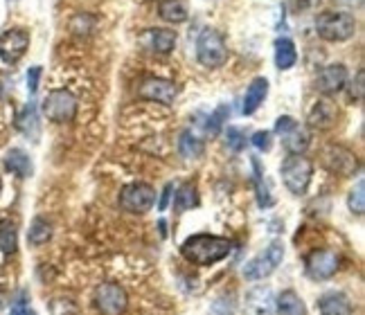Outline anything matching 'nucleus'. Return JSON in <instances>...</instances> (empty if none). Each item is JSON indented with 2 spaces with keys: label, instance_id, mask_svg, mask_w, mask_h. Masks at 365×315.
Instances as JSON below:
<instances>
[{
  "label": "nucleus",
  "instance_id": "1",
  "mask_svg": "<svg viewBox=\"0 0 365 315\" xmlns=\"http://www.w3.org/2000/svg\"><path fill=\"white\" fill-rule=\"evenodd\" d=\"M230 250H232V241L215 234H194L182 241L180 246V254L192 266H215L221 259H226Z\"/></svg>",
  "mask_w": 365,
  "mask_h": 315
},
{
  "label": "nucleus",
  "instance_id": "2",
  "mask_svg": "<svg viewBox=\"0 0 365 315\" xmlns=\"http://www.w3.org/2000/svg\"><path fill=\"white\" fill-rule=\"evenodd\" d=\"M316 32L322 41L343 43L354 36L356 21L347 11H322L316 19Z\"/></svg>",
  "mask_w": 365,
  "mask_h": 315
},
{
  "label": "nucleus",
  "instance_id": "3",
  "mask_svg": "<svg viewBox=\"0 0 365 315\" xmlns=\"http://www.w3.org/2000/svg\"><path fill=\"white\" fill-rule=\"evenodd\" d=\"M196 59L205 68H221L228 61L226 41L212 27H205L199 38H196Z\"/></svg>",
  "mask_w": 365,
  "mask_h": 315
},
{
  "label": "nucleus",
  "instance_id": "4",
  "mask_svg": "<svg viewBox=\"0 0 365 315\" xmlns=\"http://www.w3.org/2000/svg\"><path fill=\"white\" fill-rule=\"evenodd\" d=\"M279 174H282V182L284 187L291 192V194H304L309 182H312V176H314V165L309 158L304 155H289L287 160L279 167Z\"/></svg>",
  "mask_w": 365,
  "mask_h": 315
},
{
  "label": "nucleus",
  "instance_id": "5",
  "mask_svg": "<svg viewBox=\"0 0 365 315\" xmlns=\"http://www.w3.org/2000/svg\"><path fill=\"white\" fill-rule=\"evenodd\" d=\"M282 259H284V243L273 241L264 252L252 257V259L244 266V277L248 282H259L264 277H269L275 273V268L282 264Z\"/></svg>",
  "mask_w": 365,
  "mask_h": 315
},
{
  "label": "nucleus",
  "instance_id": "6",
  "mask_svg": "<svg viewBox=\"0 0 365 315\" xmlns=\"http://www.w3.org/2000/svg\"><path fill=\"white\" fill-rule=\"evenodd\" d=\"M43 115L54 122V124H66V122H73L77 115V99L75 95L66 91V88H57V91H50L43 99Z\"/></svg>",
  "mask_w": 365,
  "mask_h": 315
},
{
  "label": "nucleus",
  "instance_id": "7",
  "mask_svg": "<svg viewBox=\"0 0 365 315\" xmlns=\"http://www.w3.org/2000/svg\"><path fill=\"white\" fill-rule=\"evenodd\" d=\"M320 158H322V165H325L331 174L343 176V178H352L361 169L359 155L343 145H327L325 149H322Z\"/></svg>",
  "mask_w": 365,
  "mask_h": 315
},
{
  "label": "nucleus",
  "instance_id": "8",
  "mask_svg": "<svg viewBox=\"0 0 365 315\" xmlns=\"http://www.w3.org/2000/svg\"><path fill=\"white\" fill-rule=\"evenodd\" d=\"M156 203V190L147 182H131L120 192V207L129 214H145Z\"/></svg>",
  "mask_w": 365,
  "mask_h": 315
},
{
  "label": "nucleus",
  "instance_id": "9",
  "mask_svg": "<svg viewBox=\"0 0 365 315\" xmlns=\"http://www.w3.org/2000/svg\"><path fill=\"white\" fill-rule=\"evenodd\" d=\"M27 48H30V34L21 27H14V30H5L0 34V59H3L7 66L19 63Z\"/></svg>",
  "mask_w": 365,
  "mask_h": 315
},
{
  "label": "nucleus",
  "instance_id": "10",
  "mask_svg": "<svg viewBox=\"0 0 365 315\" xmlns=\"http://www.w3.org/2000/svg\"><path fill=\"white\" fill-rule=\"evenodd\" d=\"M95 304L102 315H122L129 304V297L120 284H102L95 291Z\"/></svg>",
  "mask_w": 365,
  "mask_h": 315
},
{
  "label": "nucleus",
  "instance_id": "11",
  "mask_svg": "<svg viewBox=\"0 0 365 315\" xmlns=\"http://www.w3.org/2000/svg\"><path fill=\"white\" fill-rule=\"evenodd\" d=\"M304 270L314 282L331 279L336 275V270H339V254L331 250H314L307 257Z\"/></svg>",
  "mask_w": 365,
  "mask_h": 315
},
{
  "label": "nucleus",
  "instance_id": "12",
  "mask_svg": "<svg viewBox=\"0 0 365 315\" xmlns=\"http://www.w3.org/2000/svg\"><path fill=\"white\" fill-rule=\"evenodd\" d=\"M176 95H178L176 83L170 79H160V77H149L140 83V88H138V97L147 99V102H158L163 106H172Z\"/></svg>",
  "mask_w": 365,
  "mask_h": 315
},
{
  "label": "nucleus",
  "instance_id": "13",
  "mask_svg": "<svg viewBox=\"0 0 365 315\" xmlns=\"http://www.w3.org/2000/svg\"><path fill=\"white\" fill-rule=\"evenodd\" d=\"M347 83V68L343 63H329L318 73L316 77V91L322 95H336L345 88Z\"/></svg>",
  "mask_w": 365,
  "mask_h": 315
},
{
  "label": "nucleus",
  "instance_id": "14",
  "mask_svg": "<svg viewBox=\"0 0 365 315\" xmlns=\"http://www.w3.org/2000/svg\"><path fill=\"white\" fill-rule=\"evenodd\" d=\"M138 43L149 52H156V54H170L176 48V32L172 30H147L143 36L138 38Z\"/></svg>",
  "mask_w": 365,
  "mask_h": 315
},
{
  "label": "nucleus",
  "instance_id": "15",
  "mask_svg": "<svg viewBox=\"0 0 365 315\" xmlns=\"http://www.w3.org/2000/svg\"><path fill=\"white\" fill-rule=\"evenodd\" d=\"M320 315H354V304L345 293L331 291L318 299Z\"/></svg>",
  "mask_w": 365,
  "mask_h": 315
},
{
  "label": "nucleus",
  "instance_id": "16",
  "mask_svg": "<svg viewBox=\"0 0 365 315\" xmlns=\"http://www.w3.org/2000/svg\"><path fill=\"white\" fill-rule=\"evenodd\" d=\"M336 106L329 102V99H318V102L314 104V108L309 110L307 115V122L312 128H318V131H327V128H331L336 124Z\"/></svg>",
  "mask_w": 365,
  "mask_h": 315
},
{
  "label": "nucleus",
  "instance_id": "17",
  "mask_svg": "<svg viewBox=\"0 0 365 315\" xmlns=\"http://www.w3.org/2000/svg\"><path fill=\"white\" fill-rule=\"evenodd\" d=\"M266 95H269V81H266L264 77L252 79L250 86L246 88V95H244V106H242L244 115H252V113L264 104Z\"/></svg>",
  "mask_w": 365,
  "mask_h": 315
},
{
  "label": "nucleus",
  "instance_id": "18",
  "mask_svg": "<svg viewBox=\"0 0 365 315\" xmlns=\"http://www.w3.org/2000/svg\"><path fill=\"white\" fill-rule=\"evenodd\" d=\"M279 138H282V147L291 155H302L309 149V145H312V135H309V131L302 124H296V126L289 128V131L282 133Z\"/></svg>",
  "mask_w": 365,
  "mask_h": 315
},
{
  "label": "nucleus",
  "instance_id": "19",
  "mask_svg": "<svg viewBox=\"0 0 365 315\" xmlns=\"http://www.w3.org/2000/svg\"><path fill=\"white\" fill-rule=\"evenodd\" d=\"M3 165L9 174L19 178H30L32 176V160L23 149H9L3 158Z\"/></svg>",
  "mask_w": 365,
  "mask_h": 315
},
{
  "label": "nucleus",
  "instance_id": "20",
  "mask_svg": "<svg viewBox=\"0 0 365 315\" xmlns=\"http://www.w3.org/2000/svg\"><path fill=\"white\" fill-rule=\"evenodd\" d=\"M250 165H252V182H255V196H257V205L262 210L266 207H271L275 203V198L271 194V187H269V182H266L264 178V169L259 165L257 158H250Z\"/></svg>",
  "mask_w": 365,
  "mask_h": 315
},
{
  "label": "nucleus",
  "instance_id": "21",
  "mask_svg": "<svg viewBox=\"0 0 365 315\" xmlns=\"http://www.w3.org/2000/svg\"><path fill=\"white\" fill-rule=\"evenodd\" d=\"M16 126H19V131H21L23 135H27L30 140H36V138H38V133H41V124H38V108H36L34 102H30V104H25V106H23Z\"/></svg>",
  "mask_w": 365,
  "mask_h": 315
},
{
  "label": "nucleus",
  "instance_id": "22",
  "mask_svg": "<svg viewBox=\"0 0 365 315\" xmlns=\"http://www.w3.org/2000/svg\"><path fill=\"white\" fill-rule=\"evenodd\" d=\"M298 61V50H296V43L291 38L282 36L275 41V66L277 70H291Z\"/></svg>",
  "mask_w": 365,
  "mask_h": 315
},
{
  "label": "nucleus",
  "instance_id": "23",
  "mask_svg": "<svg viewBox=\"0 0 365 315\" xmlns=\"http://www.w3.org/2000/svg\"><path fill=\"white\" fill-rule=\"evenodd\" d=\"M158 14H160V19L167 21V23H185L187 21V5L182 3V0H160V5H158Z\"/></svg>",
  "mask_w": 365,
  "mask_h": 315
},
{
  "label": "nucleus",
  "instance_id": "24",
  "mask_svg": "<svg viewBox=\"0 0 365 315\" xmlns=\"http://www.w3.org/2000/svg\"><path fill=\"white\" fill-rule=\"evenodd\" d=\"M203 151H205L203 140H199L192 131H182L178 135V153L185 158V160H196V158L203 155Z\"/></svg>",
  "mask_w": 365,
  "mask_h": 315
},
{
  "label": "nucleus",
  "instance_id": "25",
  "mask_svg": "<svg viewBox=\"0 0 365 315\" xmlns=\"http://www.w3.org/2000/svg\"><path fill=\"white\" fill-rule=\"evenodd\" d=\"M277 313L279 315H309L302 297L296 291H284L277 297Z\"/></svg>",
  "mask_w": 365,
  "mask_h": 315
},
{
  "label": "nucleus",
  "instance_id": "26",
  "mask_svg": "<svg viewBox=\"0 0 365 315\" xmlns=\"http://www.w3.org/2000/svg\"><path fill=\"white\" fill-rule=\"evenodd\" d=\"M196 205H199V190H196V185L192 182L180 185L174 194V212H185Z\"/></svg>",
  "mask_w": 365,
  "mask_h": 315
},
{
  "label": "nucleus",
  "instance_id": "27",
  "mask_svg": "<svg viewBox=\"0 0 365 315\" xmlns=\"http://www.w3.org/2000/svg\"><path fill=\"white\" fill-rule=\"evenodd\" d=\"M19 248V232H16V225L9 219L0 221V250L5 254H14Z\"/></svg>",
  "mask_w": 365,
  "mask_h": 315
},
{
  "label": "nucleus",
  "instance_id": "28",
  "mask_svg": "<svg viewBox=\"0 0 365 315\" xmlns=\"http://www.w3.org/2000/svg\"><path fill=\"white\" fill-rule=\"evenodd\" d=\"M52 237V225L46 221V219H34L30 230H27V241H30V246H43L48 243Z\"/></svg>",
  "mask_w": 365,
  "mask_h": 315
},
{
  "label": "nucleus",
  "instance_id": "29",
  "mask_svg": "<svg viewBox=\"0 0 365 315\" xmlns=\"http://www.w3.org/2000/svg\"><path fill=\"white\" fill-rule=\"evenodd\" d=\"M347 207L352 214H356V217H363V212H365V182H363V178L356 182V187L349 192Z\"/></svg>",
  "mask_w": 365,
  "mask_h": 315
},
{
  "label": "nucleus",
  "instance_id": "30",
  "mask_svg": "<svg viewBox=\"0 0 365 315\" xmlns=\"http://www.w3.org/2000/svg\"><path fill=\"white\" fill-rule=\"evenodd\" d=\"M228 118H230V106H226V104H221L212 115L207 118V124H205V131L210 133V135H217L221 128H223V124L228 122Z\"/></svg>",
  "mask_w": 365,
  "mask_h": 315
},
{
  "label": "nucleus",
  "instance_id": "31",
  "mask_svg": "<svg viewBox=\"0 0 365 315\" xmlns=\"http://www.w3.org/2000/svg\"><path fill=\"white\" fill-rule=\"evenodd\" d=\"M226 147L235 153H240L246 149V133L242 131V128L237 126H228L226 128Z\"/></svg>",
  "mask_w": 365,
  "mask_h": 315
},
{
  "label": "nucleus",
  "instance_id": "32",
  "mask_svg": "<svg viewBox=\"0 0 365 315\" xmlns=\"http://www.w3.org/2000/svg\"><path fill=\"white\" fill-rule=\"evenodd\" d=\"M365 75H363V70H359L356 73V79L349 83V99H352V102H361L363 99V91H365Z\"/></svg>",
  "mask_w": 365,
  "mask_h": 315
},
{
  "label": "nucleus",
  "instance_id": "33",
  "mask_svg": "<svg viewBox=\"0 0 365 315\" xmlns=\"http://www.w3.org/2000/svg\"><path fill=\"white\" fill-rule=\"evenodd\" d=\"M41 75H43V70H41V66H32L30 70H27V91H30V95H34V93L38 91Z\"/></svg>",
  "mask_w": 365,
  "mask_h": 315
},
{
  "label": "nucleus",
  "instance_id": "34",
  "mask_svg": "<svg viewBox=\"0 0 365 315\" xmlns=\"http://www.w3.org/2000/svg\"><path fill=\"white\" fill-rule=\"evenodd\" d=\"M252 147L259 149V151H269L271 149V133L269 131H257L255 135L250 138Z\"/></svg>",
  "mask_w": 365,
  "mask_h": 315
},
{
  "label": "nucleus",
  "instance_id": "35",
  "mask_svg": "<svg viewBox=\"0 0 365 315\" xmlns=\"http://www.w3.org/2000/svg\"><path fill=\"white\" fill-rule=\"evenodd\" d=\"M296 124H298V122L293 120L291 115H282V118H277V122H275V133H277V135H282V133H287L289 128H293Z\"/></svg>",
  "mask_w": 365,
  "mask_h": 315
},
{
  "label": "nucleus",
  "instance_id": "36",
  "mask_svg": "<svg viewBox=\"0 0 365 315\" xmlns=\"http://www.w3.org/2000/svg\"><path fill=\"white\" fill-rule=\"evenodd\" d=\"M172 192H174V185H167V187L163 190L160 203H158V210H160V212H165V210H167V203H170V198H172Z\"/></svg>",
  "mask_w": 365,
  "mask_h": 315
},
{
  "label": "nucleus",
  "instance_id": "37",
  "mask_svg": "<svg viewBox=\"0 0 365 315\" xmlns=\"http://www.w3.org/2000/svg\"><path fill=\"white\" fill-rule=\"evenodd\" d=\"M9 315H36V313L30 306H27L25 302H16V306L9 311Z\"/></svg>",
  "mask_w": 365,
  "mask_h": 315
},
{
  "label": "nucleus",
  "instance_id": "38",
  "mask_svg": "<svg viewBox=\"0 0 365 315\" xmlns=\"http://www.w3.org/2000/svg\"><path fill=\"white\" fill-rule=\"evenodd\" d=\"M331 3L336 7H343V9H354V7H359L363 3V0H331Z\"/></svg>",
  "mask_w": 365,
  "mask_h": 315
},
{
  "label": "nucleus",
  "instance_id": "39",
  "mask_svg": "<svg viewBox=\"0 0 365 315\" xmlns=\"http://www.w3.org/2000/svg\"><path fill=\"white\" fill-rule=\"evenodd\" d=\"M320 0H296V7L298 9H314Z\"/></svg>",
  "mask_w": 365,
  "mask_h": 315
},
{
  "label": "nucleus",
  "instance_id": "40",
  "mask_svg": "<svg viewBox=\"0 0 365 315\" xmlns=\"http://www.w3.org/2000/svg\"><path fill=\"white\" fill-rule=\"evenodd\" d=\"M3 302H5V291L0 289V306H3Z\"/></svg>",
  "mask_w": 365,
  "mask_h": 315
},
{
  "label": "nucleus",
  "instance_id": "41",
  "mask_svg": "<svg viewBox=\"0 0 365 315\" xmlns=\"http://www.w3.org/2000/svg\"><path fill=\"white\" fill-rule=\"evenodd\" d=\"M0 192H3V178H0Z\"/></svg>",
  "mask_w": 365,
  "mask_h": 315
},
{
  "label": "nucleus",
  "instance_id": "42",
  "mask_svg": "<svg viewBox=\"0 0 365 315\" xmlns=\"http://www.w3.org/2000/svg\"><path fill=\"white\" fill-rule=\"evenodd\" d=\"M9 3H14V0H9Z\"/></svg>",
  "mask_w": 365,
  "mask_h": 315
}]
</instances>
